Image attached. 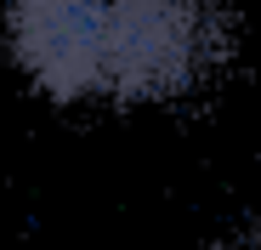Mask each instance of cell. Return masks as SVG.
<instances>
[{"label": "cell", "instance_id": "6da1fadb", "mask_svg": "<svg viewBox=\"0 0 261 250\" xmlns=\"http://www.w3.org/2000/svg\"><path fill=\"white\" fill-rule=\"evenodd\" d=\"M0 17L51 103H170L227 57V0H0Z\"/></svg>", "mask_w": 261, "mask_h": 250}, {"label": "cell", "instance_id": "7a4b0ae2", "mask_svg": "<svg viewBox=\"0 0 261 250\" xmlns=\"http://www.w3.org/2000/svg\"><path fill=\"white\" fill-rule=\"evenodd\" d=\"M250 250H261V222H255V233H250Z\"/></svg>", "mask_w": 261, "mask_h": 250}]
</instances>
